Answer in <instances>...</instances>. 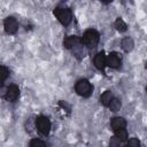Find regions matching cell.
I'll use <instances>...</instances> for the list:
<instances>
[{
    "label": "cell",
    "instance_id": "cell-1",
    "mask_svg": "<svg viewBox=\"0 0 147 147\" xmlns=\"http://www.w3.org/2000/svg\"><path fill=\"white\" fill-rule=\"evenodd\" d=\"M75 88H76V92L79 95L84 96V98L90 96L91 93H92V85L90 84V82L87 79H80V80H78L76 83V87Z\"/></svg>",
    "mask_w": 147,
    "mask_h": 147
},
{
    "label": "cell",
    "instance_id": "cell-13",
    "mask_svg": "<svg viewBox=\"0 0 147 147\" xmlns=\"http://www.w3.org/2000/svg\"><path fill=\"white\" fill-rule=\"evenodd\" d=\"M121 101L119 100H117V99H113L111 100V102L109 103V109L111 110V111H118L119 109H121Z\"/></svg>",
    "mask_w": 147,
    "mask_h": 147
},
{
    "label": "cell",
    "instance_id": "cell-16",
    "mask_svg": "<svg viewBox=\"0 0 147 147\" xmlns=\"http://www.w3.org/2000/svg\"><path fill=\"white\" fill-rule=\"evenodd\" d=\"M0 75H1V84H3L5 80L7 79V77L9 76V71L5 65H1V74Z\"/></svg>",
    "mask_w": 147,
    "mask_h": 147
},
{
    "label": "cell",
    "instance_id": "cell-9",
    "mask_svg": "<svg viewBox=\"0 0 147 147\" xmlns=\"http://www.w3.org/2000/svg\"><path fill=\"white\" fill-rule=\"evenodd\" d=\"M125 125H126V122H125V119L122 118V117H115V118H113V121H111V127H113L115 131L121 130V129H124Z\"/></svg>",
    "mask_w": 147,
    "mask_h": 147
},
{
    "label": "cell",
    "instance_id": "cell-14",
    "mask_svg": "<svg viewBox=\"0 0 147 147\" xmlns=\"http://www.w3.org/2000/svg\"><path fill=\"white\" fill-rule=\"evenodd\" d=\"M115 28L119 31V32H124L125 30H126V24H125V22L122 20V18H117L116 20V22H115Z\"/></svg>",
    "mask_w": 147,
    "mask_h": 147
},
{
    "label": "cell",
    "instance_id": "cell-5",
    "mask_svg": "<svg viewBox=\"0 0 147 147\" xmlns=\"http://www.w3.org/2000/svg\"><path fill=\"white\" fill-rule=\"evenodd\" d=\"M18 96H20V90H18V87L16 85H9L8 88H7V92H6L5 98L8 101L14 102V101H16L18 99Z\"/></svg>",
    "mask_w": 147,
    "mask_h": 147
},
{
    "label": "cell",
    "instance_id": "cell-11",
    "mask_svg": "<svg viewBox=\"0 0 147 147\" xmlns=\"http://www.w3.org/2000/svg\"><path fill=\"white\" fill-rule=\"evenodd\" d=\"M134 46V42L133 40L130 38V37H125L123 40H122V48L125 51V52H130Z\"/></svg>",
    "mask_w": 147,
    "mask_h": 147
},
{
    "label": "cell",
    "instance_id": "cell-20",
    "mask_svg": "<svg viewBox=\"0 0 147 147\" xmlns=\"http://www.w3.org/2000/svg\"><path fill=\"white\" fill-rule=\"evenodd\" d=\"M146 68H147V63H146Z\"/></svg>",
    "mask_w": 147,
    "mask_h": 147
},
{
    "label": "cell",
    "instance_id": "cell-7",
    "mask_svg": "<svg viewBox=\"0 0 147 147\" xmlns=\"http://www.w3.org/2000/svg\"><path fill=\"white\" fill-rule=\"evenodd\" d=\"M94 64L99 70H103L105 67L107 65V57L105 56L103 53H99L94 57Z\"/></svg>",
    "mask_w": 147,
    "mask_h": 147
},
{
    "label": "cell",
    "instance_id": "cell-2",
    "mask_svg": "<svg viewBox=\"0 0 147 147\" xmlns=\"http://www.w3.org/2000/svg\"><path fill=\"white\" fill-rule=\"evenodd\" d=\"M54 15L64 25H68L71 22V18H72L71 10L68 9V8H60V7H57V8L54 9Z\"/></svg>",
    "mask_w": 147,
    "mask_h": 147
},
{
    "label": "cell",
    "instance_id": "cell-19",
    "mask_svg": "<svg viewBox=\"0 0 147 147\" xmlns=\"http://www.w3.org/2000/svg\"><path fill=\"white\" fill-rule=\"evenodd\" d=\"M127 147H140V142L136 138H131L127 142Z\"/></svg>",
    "mask_w": 147,
    "mask_h": 147
},
{
    "label": "cell",
    "instance_id": "cell-15",
    "mask_svg": "<svg viewBox=\"0 0 147 147\" xmlns=\"http://www.w3.org/2000/svg\"><path fill=\"white\" fill-rule=\"evenodd\" d=\"M116 137L121 140V141H125L126 138H127V132L125 129H121V130H117L116 131Z\"/></svg>",
    "mask_w": 147,
    "mask_h": 147
},
{
    "label": "cell",
    "instance_id": "cell-8",
    "mask_svg": "<svg viewBox=\"0 0 147 147\" xmlns=\"http://www.w3.org/2000/svg\"><path fill=\"white\" fill-rule=\"evenodd\" d=\"M121 64V60L116 53H110L107 57V65L110 68H118Z\"/></svg>",
    "mask_w": 147,
    "mask_h": 147
},
{
    "label": "cell",
    "instance_id": "cell-6",
    "mask_svg": "<svg viewBox=\"0 0 147 147\" xmlns=\"http://www.w3.org/2000/svg\"><path fill=\"white\" fill-rule=\"evenodd\" d=\"M18 29L17 21L14 17H8L5 20V30L9 34H14Z\"/></svg>",
    "mask_w": 147,
    "mask_h": 147
},
{
    "label": "cell",
    "instance_id": "cell-21",
    "mask_svg": "<svg viewBox=\"0 0 147 147\" xmlns=\"http://www.w3.org/2000/svg\"><path fill=\"white\" fill-rule=\"evenodd\" d=\"M146 90H147V88H146Z\"/></svg>",
    "mask_w": 147,
    "mask_h": 147
},
{
    "label": "cell",
    "instance_id": "cell-17",
    "mask_svg": "<svg viewBox=\"0 0 147 147\" xmlns=\"http://www.w3.org/2000/svg\"><path fill=\"white\" fill-rule=\"evenodd\" d=\"M30 147H46V145L44 141H41L39 139H33L30 142Z\"/></svg>",
    "mask_w": 147,
    "mask_h": 147
},
{
    "label": "cell",
    "instance_id": "cell-4",
    "mask_svg": "<svg viewBox=\"0 0 147 147\" xmlns=\"http://www.w3.org/2000/svg\"><path fill=\"white\" fill-rule=\"evenodd\" d=\"M36 125H37V129L39 130L40 133H42L44 136L48 134L49 133V130H51V122L47 117L45 116H39L36 121Z\"/></svg>",
    "mask_w": 147,
    "mask_h": 147
},
{
    "label": "cell",
    "instance_id": "cell-12",
    "mask_svg": "<svg viewBox=\"0 0 147 147\" xmlns=\"http://www.w3.org/2000/svg\"><path fill=\"white\" fill-rule=\"evenodd\" d=\"M113 99H114V98H113L111 92H110V91H106V92L101 95L100 101H101V103H102L103 106H109V103L111 102V100H113Z\"/></svg>",
    "mask_w": 147,
    "mask_h": 147
},
{
    "label": "cell",
    "instance_id": "cell-10",
    "mask_svg": "<svg viewBox=\"0 0 147 147\" xmlns=\"http://www.w3.org/2000/svg\"><path fill=\"white\" fill-rule=\"evenodd\" d=\"M79 41H82V40H79L77 37H75V36H69V37H67V38L64 39L63 45H64L65 48H71V47H74V46H76Z\"/></svg>",
    "mask_w": 147,
    "mask_h": 147
},
{
    "label": "cell",
    "instance_id": "cell-3",
    "mask_svg": "<svg viewBox=\"0 0 147 147\" xmlns=\"http://www.w3.org/2000/svg\"><path fill=\"white\" fill-rule=\"evenodd\" d=\"M99 41V33L95 30H87L83 38H82V42L88 47H94Z\"/></svg>",
    "mask_w": 147,
    "mask_h": 147
},
{
    "label": "cell",
    "instance_id": "cell-18",
    "mask_svg": "<svg viewBox=\"0 0 147 147\" xmlns=\"http://www.w3.org/2000/svg\"><path fill=\"white\" fill-rule=\"evenodd\" d=\"M119 144H121V140H119L116 136L110 138V141H109L110 147H119Z\"/></svg>",
    "mask_w": 147,
    "mask_h": 147
}]
</instances>
